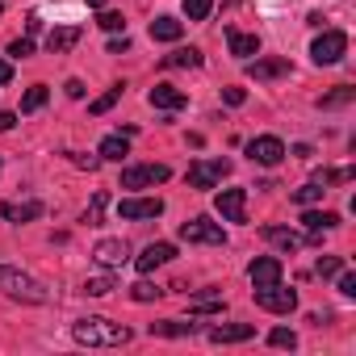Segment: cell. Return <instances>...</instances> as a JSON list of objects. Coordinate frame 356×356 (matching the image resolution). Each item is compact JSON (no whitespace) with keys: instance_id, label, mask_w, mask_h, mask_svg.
I'll list each match as a JSON object with an SVG mask.
<instances>
[{"instance_id":"1","label":"cell","mask_w":356,"mask_h":356,"mask_svg":"<svg viewBox=\"0 0 356 356\" xmlns=\"http://www.w3.org/2000/svg\"><path fill=\"white\" fill-rule=\"evenodd\" d=\"M72 339L88 343V348H122V343H130V327L113 323V318H80V323H72Z\"/></svg>"},{"instance_id":"2","label":"cell","mask_w":356,"mask_h":356,"mask_svg":"<svg viewBox=\"0 0 356 356\" xmlns=\"http://www.w3.org/2000/svg\"><path fill=\"white\" fill-rule=\"evenodd\" d=\"M0 293H9L13 302H30V306H42V302H51L47 285H42V281H34L30 273L13 268V264H0Z\"/></svg>"},{"instance_id":"3","label":"cell","mask_w":356,"mask_h":356,"mask_svg":"<svg viewBox=\"0 0 356 356\" xmlns=\"http://www.w3.org/2000/svg\"><path fill=\"white\" fill-rule=\"evenodd\" d=\"M310 55H314L318 67L339 63V59L348 55V34H343V30H323V34L314 38V47H310Z\"/></svg>"},{"instance_id":"4","label":"cell","mask_w":356,"mask_h":356,"mask_svg":"<svg viewBox=\"0 0 356 356\" xmlns=\"http://www.w3.org/2000/svg\"><path fill=\"white\" fill-rule=\"evenodd\" d=\"M252 298H256V306H260V310H268V314H289V310L298 306V293H293V289H285L281 281H277V285H256V289H252Z\"/></svg>"},{"instance_id":"5","label":"cell","mask_w":356,"mask_h":356,"mask_svg":"<svg viewBox=\"0 0 356 356\" xmlns=\"http://www.w3.org/2000/svg\"><path fill=\"white\" fill-rule=\"evenodd\" d=\"M231 176V159H197L193 168H189V185L193 189H214V185H222Z\"/></svg>"},{"instance_id":"6","label":"cell","mask_w":356,"mask_h":356,"mask_svg":"<svg viewBox=\"0 0 356 356\" xmlns=\"http://www.w3.org/2000/svg\"><path fill=\"white\" fill-rule=\"evenodd\" d=\"M168 163H134L122 172V189H151V185H163L168 181Z\"/></svg>"},{"instance_id":"7","label":"cell","mask_w":356,"mask_h":356,"mask_svg":"<svg viewBox=\"0 0 356 356\" xmlns=\"http://www.w3.org/2000/svg\"><path fill=\"white\" fill-rule=\"evenodd\" d=\"M181 239H185V243L222 248V243H227V231H222L218 222H210V218H189V222H181Z\"/></svg>"},{"instance_id":"8","label":"cell","mask_w":356,"mask_h":356,"mask_svg":"<svg viewBox=\"0 0 356 356\" xmlns=\"http://www.w3.org/2000/svg\"><path fill=\"white\" fill-rule=\"evenodd\" d=\"M248 159L260 163V168H277V163L285 159V143H281L277 134H260V138L248 143Z\"/></svg>"},{"instance_id":"9","label":"cell","mask_w":356,"mask_h":356,"mask_svg":"<svg viewBox=\"0 0 356 356\" xmlns=\"http://www.w3.org/2000/svg\"><path fill=\"white\" fill-rule=\"evenodd\" d=\"M214 210L222 214V222H248V189H222L214 197Z\"/></svg>"},{"instance_id":"10","label":"cell","mask_w":356,"mask_h":356,"mask_svg":"<svg viewBox=\"0 0 356 356\" xmlns=\"http://www.w3.org/2000/svg\"><path fill=\"white\" fill-rule=\"evenodd\" d=\"M118 214H122L126 222L159 218V214H163V202H159V197H122V202H118Z\"/></svg>"},{"instance_id":"11","label":"cell","mask_w":356,"mask_h":356,"mask_svg":"<svg viewBox=\"0 0 356 356\" xmlns=\"http://www.w3.org/2000/svg\"><path fill=\"white\" fill-rule=\"evenodd\" d=\"M92 260L105 264V268H122V264L130 260V248H126L122 239H101V243L92 248Z\"/></svg>"},{"instance_id":"12","label":"cell","mask_w":356,"mask_h":356,"mask_svg":"<svg viewBox=\"0 0 356 356\" xmlns=\"http://www.w3.org/2000/svg\"><path fill=\"white\" fill-rule=\"evenodd\" d=\"M147 101H151L155 109H163V113H176V109H185V105H189V97L176 88V84H155Z\"/></svg>"},{"instance_id":"13","label":"cell","mask_w":356,"mask_h":356,"mask_svg":"<svg viewBox=\"0 0 356 356\" xmlns=\"http://www.w3.org/2000/svg\"><path fill=\"white\" fill-rule=\"evenodd\" d=\"M168 260H176V248H172V243H151V248H143V256L134 260V268L147 277V273H155V268L168 264Z\"/></svg>"},{"instance_id":"14","label":"cell","mask_w":356,"mask_h":356,"mask_svg":"<svg viewBox=\"0 0 356 356\" xmlns=\"http://www.w3.org/2000/svg\"><path fill=\"white\" fill-rule=\"evenodd\" d=\"M248 277H252V289L256 285H277L281 281V260L277 256H256L252 268H248Z\"/></svg>"},{"instance_id":"15","label":"cell","mask_w":356,"mask_h":356,"mask_svg":"<svg viewBox=\"0 0 356 356\" xmlns=\"http://www.w3.org/2000/svg\"><path fill=\"white\" fill-rule=\"evenodd\" d=\"M252 335H256L252 323H222V327L210 331V343H243V339H252Z\"/></svg>"},{"instance_id":"16","label":"cell","mask_w":356,"mask_h":356,"mask_svg":"<svg viewBox=\"0 0 356 356\" xmlns=\"http://www.w3.org/2000/svg\"><path fill=\"white\" fill-rule=\"evenodd\" d=\"M248 76L252 80H281V76H289V59H256V63H248Z\"/></svg>"},{"instance_id":"17","label":"cell","mask_w":356,"mask_h":356,"mask_svg":"<svg viewBox=\"0 0 356 356\" xmlns=\"http://www.w3.org/2000/svg\"><path fill=\"white\" fill-rule=\"evenodd\" d=\"M227 47H231V55H239V59L260 55V38H256V34H243V30H227Z\"/></svg>"},{"instance_id":"18","label":"cell","mask_w":356,"mask_h":356,"mask_svg":"<svg viewBox=\"0 0 356 356\" xmlns=\"http://www.w3.org/2000/svg\"><path fill=\"white\" fill-rule=\"evenodd\" d=\"M0 214H5L9 222H34V218H42V202H5L0 206Z\"/></svg>"},{"instance_id":"19","label":"cell","mask_w":356,"mask_h":356,"mask_svg":"<svg viewBox=\"0 0 356 356\" xmlns=\"http://www.w3.org/2000/svg\"><path fill=\"white\" fill-rule=\"evenodd\" d=\"M185 34V22H176V17H155L151 22V38L155 42H181Z\"/></svg>"},{"instance_id":"20","label":"cell","mask_w":356,"mask_h":356,"mask_svg":"<svg viewBox=\"0 0 356 356\" xmlns=\"http://www.w3.org/2000/svg\"><path fill=\"white\" fill-rule=\"evenodd\" d=\"M76 42H80V26H59V30H51V38H47V47H51L55 55H67Z\"/></svg>"},{"instance_id":"21","label":"cell","mask_w":356,"mask_h":356,"mask_svg":"<svg viewBox=\"0 0 356 356\" xmlns=\"http://www.w3.org/2000/svg\"><path fill=\"white\" fill-rule=\"evenodd\" d=\"M222 306H227V302H222V289H206L202 298H193V302H189V310H193V314H222Z\"/></svg>"},{"instance_id":"22","label":"cell","mask_w":356,"mask_h":356,"mask_svg":"<svg viewBox=\"0 0 356 356\" xmlns=\"http://www.w3.org/2000/svg\"><path fill=\"white\" fill-rule=\"evenodd\" d=\"M197 323H176V318H163V323H151V335H168V339H185L193 335Z\"/></svg>"},{"instance_id":"23","label":"cell","mask_w":356,"mask_h":356,"mask_svg":"<svg viewBox=\"0 0 356 356\" xmlns=\"http://www.w3.org/2000/svg\"><path fill=\"white\" fill-rule=\"evenodd\" d=\"M302 222H306L310 231H331V227H339V214H335V210H306Z\"/></svg>"},{"instance_id":"24","label":"cell","mask_w":356,"mask_h":356,"mask_svg":"<svg viewBox=\"0 0 356 356\" xmlns=\"http://www.w3.org/2000/svg\"><path fill=\"white\" fill-rule=\"evenodd\" d=\"M163 67H202V51L197 47H181V51H172L163 59Z\"/></svg>"},{"instance_id":"25","label":"cell","mask_w":356,"mask_h":356,"mask_svg":"<svg viewBox=\"0 0 356 356\" xmlns=\"http://www.w3.org/2000/svg\"><path fill=\"white\" fill-rule=\"evenodd\" d=\"M101 159H126L130 155V143H126V134H109L105 143H101V151H97Z\"/></svg>"},{"instance_id":"26","label":"cell","mask_w":356,"mask_h":356,"mask_svg":"<svg viewBox=\"0 0 356 356\" xmlns=\"http://www.w3.org/2000/svg\"><path fill=\"white\" fill-rule=\"evenodd\" d=\"M260 235H264V239H268V243H277V248H285V252H293V248H298V243H302V239H298V235H293V231H289V227H264V231H260Z\"/></svg>"},{"instance_id":"27","label":"cell","mask_w":356,"mask_h":356,"mask_svg":"<svg viewBox=\"0 0 356 356\" xmlns=\"http://www.w3.org/2000/svg\"><path fill=\"white\" fill-rule=\"evenodd\" d=\"M47 97H51V88H47V84L26 88V97H22V113H38V109L47 105Z\"/></svg>"},{"instance_id":"28","label":"cell","mask_w":356,"mask_h":356,"mask_svg":"<svg viewBox=\"0 0 356 356\" xmlns=\"http://www.w3.org/2000/svg\"><path fill=\"white\" fill-rule=\"evenodd\" d=\"M122 88H126V84H113L109 92H101V97H97V101L88 105V113H97V118H101V113H109V109H113V105L122 101Z\"/></svg>"},{"instance_id":"29","label":"cell","mask_w":356,"mask_h":356,"mask_svg":"<svg viewBox=\"0 0 356 356\" xmlns=\"http://www.w3.org/2000/svg\"><path fill=\"white\" fill-rule=\"evenodd\" d=\"M323 193H327V185H318V181H310V185H302V189H293V202H298V206H314V202H323Z\"/></svg>"},{"instance_id":"30","label":"cell","mask_w":356,"mask_h":356,"mask_svg":"<svg viewBox=\"0 0 356 356\" xmlns=\"http://www.w3.org/2000/svg\"><path fill=\"white\" fill-rule=\"evenodd\" d=\"M210 9H214V0H185V17L189 22H206Z\"/></svg>"},{"instance_id":"31","label":"cell","mask_w":356,"mask_h":356,"mask_svg":"<svg viewBox=\"0 0 356 356\" xmlns=\"http://www.w3.org/2000/svg\"><path fill=\"white\" fill-rule=\"evenodd\" d=\"M348 101H356V88H335V92H327L318 105H323V109H339V105H348Z\"/></svg>"},{"instance_id":"32","label":"cell","mask_w":356,"mask_h":356,"mask_svg":"<svg viewBox=\"0 0 356 356\" xmlns=\"http://www.w3.org/2000/svg\"><path fill=\"white\" fill-rule=\"evenodd\" d=\"M118 285H113V277H92V281H84V293L88 298H105V293H113Z\"/></svg>"},{"instance_id":"33","label":"cell","mask_w":356,"mask_h":356,"mask_svg":"<svg viewBox=\"0 0 356 356\" xmlns=\"http://www.w3.org/2000/svg\"><path fill=\"white\" fill-rule=\"evenodd\" d=\"M268 343H273V348H298V335H293L289 327H273V331H268Z\"/></svg>"},{"instance_id":"34","label":"cell","mask_w":356,"mask_h":356,"mask_svg":"<svg viewBox=\"0 0 356 356\" xmlns=\"http://www.w3.org/2000/svg\"><path fill=\"white\" fill-rule=\"evenodd\" d=\"M97 26H101V30H109V34H118V30H126V17H122V13H101V17H97Z\"/></svg>"},{"instance_id":"35","label":"cell","mask_w":356,"mask_h":356,"mask_svg":"<svg viewBox=\"0 0 356 356\" xmlns=\"http://www.w3.org/2000/svg\"><path fill=\"white\" fill-rule=\"evenodd\" d=\"M339 268H343V260H339V256H323V260L314 264V273H318V277H335Z\"/></svg>"},{"instance_id":"36","label":"cell","mask_w":356,"mask_h":356,"mask_svg":"<svg viewBox=\"0 0 356 356\" xmlns=\"http://www.w3.org/2000/svg\"><path fill=\"white\" fill-rule=\"evenodd\" d=\"M159 293H163V289H155V285H147V281H138V285L130 289V298H134V302H155Z\"/></svg>"},{"instance_id":"37","label":"cell","mask_w":356,"mask_h":356,"mask_svg":"<svg viewBox=\"0 0 356 356\" xmlns=\"http://www.w3.org/2000/svg\"><path fill=\"white\" fill-rule=\"evenodd\" d=\"M9 55H13V59H26V55H34V38H17V42H9Z\"/></svg>"},{"instance_id":"38","label":"cell","mask_w":356,"mask_h":356,"mask_svg":"<svg viewBox=\"0 0 356 356\" xmlns=\"http://www.w3.org/2000/svg\"><path fill=\"white\" fill-rule=\"evenodd\" d=\"M335 277H339V293H343V298H356V277H352V273H343V268H339Z\"/></svg>"},{"instance_id":"39","label":"cell","mask_w":356,"mask_h":356,"mask_svg":"<svg viewBox=\"0 0 356 356\" xmlns=\"http://www.w3.org/2000/svg\"><path fill=\"white\" fill-rule=\"evenodd\" d=\"M222 101H227V105H243L248 92H243V88H222Z\"/></svg>"},{"instance_id":"40","label":"cell","mask_w":356,"mask_h":356,"mask_svg":"<svg viewBox=\"0 0 356 356\" xmlns=\"http://www.w3.org/2000/svg\"><path fill=\"white\" fill-rule=\"evenodd\" d=\"M130 51V38L122 34V38H109V55H126Z\"/></svg>"},{"instance_id":"41","label":"cell","mask_w":356,"mask_h":356,"mask_svg":"<svg viewBox=\"0 0 356 356\" xmlns=\"http://www.w3.org/2000/svg\"><path fill=\"white\" fill-rule=\"evenodd\" d=\"M63 92H67L72 101H80V97H84V80H67V84H63Z\"/></svg>"},{"instance_id":"42","label":"cell","mask_w":356,"mask_h":356,"mask_svg":"<svg viewBox=\"0 0 356 356\" xmlns=\"http://www.w3.org/2000/svg\"><path fill=\"white\" fill-rule=\"evenodd\" d=\"M76 163H80V168H88V172H92V168H97V163H101V155H76Z\"/></svg>"},{"instance_id":"43","label":"cell","mask_w":356,"mask_h":356,"mask_svg":"<svg viewBox=\"0 0 356 356\" xmlns=\"http://www.w3.org/2000/svg\"><path fill=\"white\" fill-rule=\"evenodd\" d=\"M13 122H17V118H13L9 109H0V134H5V130H13Z\"/></svg>"},{"instance_id":"44","label":"cell","mask_w":356,"mask_h":356,"mask_svg":"<svg viewBox=\"0 0 356 356\" xmlns=\"http://www.w3.org/2000/svg\"><path fill=\"white\" fill-rule=\"evenodd\" d=\"M101 206H105V193H97V197H92V214H88V222H97V214H101Z\"/></svg>"},{"instance_id":"45","label":"cell","mask_w":356,"mask_h":356,"mask_svg":"<svg viewBox=\"0 0 356 356\" xmlns=\"http://www.w3.org/2000/svg\"><path fill=\"white\" fill-rule=\"evenodd\" d=\"M9 80H13V67H9L5 59H0V84H9Z\"/></svg>"},{"instance_id":"46","label":"cell","mask_w":356,"mask_h":356,"mask_svg":"<svg viewBox=\"0 0 356 356\" xmlns=\"http://www.w3.org/2000/svg\"><path fill=\"white\" fill-rule=\"evenodd\" d=\"M101 5H105V0H88V9H101Z\"/></svg>"}]
</instances>
